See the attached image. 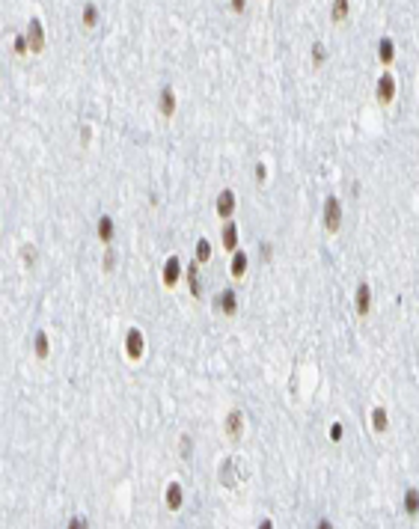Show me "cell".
I'll return each mask as SVG.
<instances>
[{"mask_svg":"<svg viewBox=\"0 0 419 529\" xmlns=\"http://www.w3.org/2000/svg\"><path fill=\"white\" fill-rule=\"evenodd\" d=\"M321 220H324V229L327 232H339V226H342V202H339V197L324 199Z\"/></svg>","mask_w":419,"mask_h":529,"instance_id":"cell-1","label":"cell"},{"mask_svg":"<svg viewBox=\"0 0 419 529\" xmlns=\"http://www.w3.org/2000/svg\"><path fill=\"white\" fill-rule=\"evenodd\" d=\"M375 96H378V101H381V104H389V101L395 99V77H392L389 71H384V74L378 77Z\"/></svg>","mask_w":419,"mask_h":529,"instance_id":"cell-2","label":"cell"},{"mask_svg":"<svg viewBox=\"0 0 419 529\" xmlns=\"http://www.w3.org/2000/svg\"><path fill=\"white\" fill-rule=\"evenodd\" d=\"M143 348H146L143 333L137 330V327H131L128 336H125V354H128L131 360H140V357H143Z\"/></svg>","mask_w":419,"mask_h":529,"instance_id":"cell-3","label":"cell"},{"mask_svg":"<svg viewBox=\"0 0 419 529\" xmlns=\"http://www.w3.org/2000/svg\"><path fill=\"white\" fill-rule=\"evenodd\" d=\"M27 42H30L33 54H39V51L45 48V30H42V21H39V18H30V24H27Z\"/></svg>","mask_w":419,"mask_h":529,"instance_id":"cell-4","label":"cell"},{"mask_svg":"<svg viewBox=\"0 0 419 529\" xmlns=\"http://www.w3.org/2000/svg\"><path fill=\"white\" fill-rule=\"evenodd\" d=\"M179 277H182V262H179V256H170V259H166V264H163V274H161L163 286H166V289H173V286L179 283Z\"/></svg>","mask_w":419,"mask_h":529,"instance_id":"cell-5","label":"cell"},{"mask_svg":"<svg viewBox=\"0 0 419 529\" xmlns=\"http://www.w3.org/2000/svg\"><path fill=\"white\" fill-rule=\"evenodd\" d=\"M354 306H357V315H369V309H372V289H369V283H360V286H357Z\"/></svg>","mask_w":419,"mask_h":529,"instance_id":"cell-6","label":"cell"},{"mask_svg":"<svg viewBox=\"0 0 419 529\" xmlns=\"http://www.w3.org/2000/svg\"><path fill=\"white\" fill-rule=\"evenodd\" d=\"M223 428H226V434H229L232 440H238V437H241V431H244V413H241V410H229Z\"/></svg>","mask_w":419,"mask_h":529,"instance_id":"cell-7","label":"cell"},{"mask_svg":"<svg viewBox=\"0 0 419 529\" xmlns=\"http://www.w3.org/2000/svg\"><path fill=\"white\" fill-rule=\"evenodd\" d=\"M241 482V476L235 473V458H226L223 464H220V485L223 488H235Z\"/></svg>","mask_w":419,"mask_h":529,"instance_id":"cell-8","label":"cell"},{"mask_svg":"<svg viewBox=\"0 0 419 529\" xmlns=\"http://www.w3.org/2000/svg\"><path fill=\"white\" fill-rule=\"evenodd\" d=\"M158 107H161L163 116H173V113H176L179 101H176V90H173V86H163L161 90V96H158Z\"/></svg>","mask_w":419,"mask_h":529,"instance_id":"cell-9","label":"cell"},{"mask_svg":"<svg viewBox=\"0 0 419 529\" xmlns=\"http://www.w3.org/2000/svg\"><path fill=\"white\" fill-rule=\"evenodd\" d=\"M214 208H217V214H220L223 220H229V217H232V211H235V194H232V191H220V194H217V205H214Z\"/></svg>","mask_w":419,"mask_h":529,"instance_id":"cell-10","label":"cell"},{"mask_svg":"<svg viewBox=\"0 0 419 529\" xmlns=\"http://www.w3.org/2000/svg\"><path fill=\"white\" fill-rule=\"evenodd\" d=\"M217 306H220L223 315H235L238 312V295H235V289H223L220 298H217Z\"/></svg>","mask_w":419,"mask_h":529,"instance_id":"cell-11","label":"cell"},{"mask_svg":"<svg viewBox=\"0 0 419 529\" xmlns=\"http://www.w3.org/2000/svg\"><path fill=\"white\" fill-rule=\"evenodd\" d=\"M163 499H166V508H170V511H179V508H182V499H185V494H182V485H179V482H170V485H166V494H163Z\"/></svg>","mask_w":419,"mask_h":529,"instance_id":"cell-12","label":"cell"},{"mask_svg":"<svg viewBox=\"0 0 419 529\" xmlns=\"http://www.w3.org/2000/svg\"><path fill=\"white\" fill-rule=\"evenodd\" d=\"M392 57H395V42H392L389 36H384V39L378 42V60H381L384 66H389V63H392Z\"/></svg>","mask_w":419,"mask_h":529,"instance_id":"cell-13","label":"cell"},{"mask_svg":"<svg viewBox=\"0 0 419 529\" xmlns=\"http://www.w3.org/2000/svg\"><path fill=\"white\" fill-rule=\"evenodd\" d=\"M96 232H98V241H101V244H107V247L113 244V220H110L107 214L98 217V229Z\"/></svg>","mask_w":419,"mask_h":529,"instance_id":"cell-14","label":"cell"},{"mask_svg":"<svg viewBox=\"0 0 419 529\" xmlns=\"http://www.w3.org/2000/svg\"><path fill=\"white\" fill-rule=\"evenodd\" d=\"M229 271H232V277H235V280H241V277L247 274V253H244V250L232 253V264H229Z\"/></svg>","mask_w":419,"mask_h":529,"instance_id":"cell-15","label":"cell"},{"mask_svg":"<svg viewBox=\"0 0 419 529\" xmlns=\"http://www.w3.org/2000/svg\"><path fill=\"white\" fill-rule=\"evenodd\" d=\"M223 247L229 253H238V229H235V223L223 226Z\"/></svg>","mask_w":419,"mask_h":529,"instance_id":"cell-16","label":"cell"},{"mask_svg":"<svg viewBox=\"0 0 419 529\" xmlns=\"http://www.w3.org/2000/svg\"><path fill=\"white\" fill-rule=\"evenodd\" d=\"M188 283H191V295L199 298V295H202V289H199V262L188 264Z\"/></svg>","mask_w":419,"mask_h":529,"instance_id":"cell-17","label":"cell"},{"mask_svg":"<svg viewBox=\"0 0 419 529\" xmlns=\"http://www.w3.org/2000/svg\"><path fill=\"white\" fill-rule=\"evenodd\" d=\"M404 511H407V514H416L419 511V491L416 488H407V491H404Z\"/></svg>","mask_w":419,"mask_h":529,"instance_id":"cell-18","label":"cell"},{"mask_svg":"<svg viewBox=\"0 0 419 529\" xmlns=\"http://www.w3.org/2000/svg\"><path fill=\"white\" fill-rule=\"evenodd\" d=\"M211 259V244H208V238H199L196 241V262H208Z\"/></svg>","mask_w":419,"mask_h":529,"instance_id":"cell-19","label":"cell"},{"mask_svg":"<svg viewBox=\"0 0 419 529\" xmlns=\"http://www.w3.org/2000/svg\"><path fill=\"white\" fill-rule=\"evenodd\" d=\"M33 351H36V357H39V360H45V357H48V336H45V333H36Z\"/></svg>","mask_w":419,"mask_h":529,"instance_id":"cell-20","label":"cell"},{"mask_svg":"<svg viewBox=\"0 0 419 529\" xmlns=\"http://www.w3.org/2000/svg\"><path fill=\"white\" fill-rule=\"evenodd\" d=\"M372 425H375V431H387V410L384 407L372 410Z\"/></svg>","mask_w":419,"mask_h":529,"instance_id":"cell-21","label":"cell"},{"mask_svg":"<svg viewBox=\"0 0 419 529\" xmlns=\"http://www.w3.org/2000/svg\"><path fill=\"white\" fill-rule=\"evenodd\" d=\"M80 21H83V27H96L98 24V6L96 3H90V6L83 9V18H80Z\"/></svg>","mask_w":419,"mask_h":529,"instance_id":"cell-22","label":"cell"},{"mask_svg":"<svg viewBox=\"0 0 419 529\" xmlns=\"http://www.w3.org/2000/svg\"><path fill=\"white\" fill-rule=\"evenodd\" d=\"M348 6H351L348 0H336V3H333V21H342V18L348 15Z\"/></svg>","mask_w":419,"mask_h":529,"instance_id":"cell-23","label":"cell"},{"mask_svg":"<svg viewBox=\"0 0 419 529\" xmlns=\"http://www.w3.org/2000/svg\"><path fill=\"white\" fill-rule=\"evenodd\" d=\"M324 60H327V48H324V42H315V45H312V63L321 66Z\"/></svg>","mask_w":419,"mask_h":529,"instance_id":"cell-24","label":"cell"},{"mask_svg":"<svg viewBox=\"0 0 419 529\" xmlns=\"http://www.w3.org/2000/svg\"><path fill=\"white\" fill-rule=\"evenodd\" d=\"M12 48H15V54H27V51H30L27 36H15V39H12Z\"/></svg>","mask_w":419,"mask_h":529,"instance_id":"cell-25","label":"cell"},{"mask_svg":"<svg viewBox=\"0 0 419 529\" xmlns=\"http://www.w3.org/2000/svg\"><path fill=\"white\" fill-rule=\"evenodd\" d=\"M113 264H116V253H113V247H107V253H104V271H113Z\"/></svg>","mask_w":419,"mask_h":529,"instance_id":"cell-26","label":"cell"},{"mask_svg":"<svg viewBox=\"0 0 419 529\" xmlns=\"http://www.w3.org/2000/svg\"><path fill=\"white\" fill-rule=\"evenodd\" d=\"M191 449H194V440L185 434V437H182V458H191Z\"/></svg>","mask_w":419,"mask_h":529,"instance_id":"cell-27","label":"cell"},{"mask_svg":"<svg viewBox=\"0 0 419 529\" xmlns=\"http://www.w3.org/2000/svg\"><path fill=\"white\" fill-rule=\"evenodd\" d=\"M330 440H342V425H339V422L330 425Z\"/></svg>","mask_w":419,"mask_h":529,"instance_id":"cell-28","label":"cell"},{"mask_svg":"<svg viewBox=\"0 0 419 529\" xmlns=\"http://www.w3.org/2000/svg\"><path fill=\"white\" fill-rule=\"evenodd\" d=\"M68 529H87V520H80V517H71V520H68Z\"/></svg>","mask_w":419,"mask_h":529,"instance_id":"cell-29","label":"cell"},{"mask_svg":"<svg viewBox=\"0 0 419 529\" xmlns=\"http://www.w3.org/2000/svg\"><path fill=\"white\" fill-rule=\"evenodd\" d=\"M268 179V169H265V164H256V182H265Z\"/></svg>","mask_w":419,"mask_h":529,"instance_id":"cell-30","label":"cell"},{"mask_svg":"<svg viewBox=\"0 0 419 529\" xmlns=\"http://www.w3.org/2000/svg\"><path fill=\"white\" fill-rule=\"evenodd\" d=\"M229 6H232V12H244V0H232Z\"/></svg>","mask_w":419,"mask_h":529,"instance_id":"cell-31","label":"cell"},{"mask_svg":"<svg viewBox=\"0 0 419 529\" xmlns=\"http://www.w3.org/2000/svg\"><path fill=\"white\" fill-rule=\"evenodd\" d=\"M24 264H33V247H24Z\"/></svg>","mask_w":419,"mask_h":529,"instance_id":"cell-32","label":"cell"},{"mask_svg":"<svg viewBox=\"0 0 419 529\" xmlns=\"http://www.w3.org/2000/svg\"><path fill=\"white\" fill-rule=\"evenodd\" d=\"M262 259H265V262L271 259V244H262Z\"/></svg>","mask_w":419,"mask_h":529,"instance_id":"cell-33","label":"cell"},{"mask_svg":"<svg viewBox=\"0 0 419 529\" xmlns=\"http://www.w3.org/2000/svg\"><path fill=\"white\" fill-rule=\"evenodd\" d=\"M259 529H274V520H262V523H259Z\"/></svg>","mask_w":419,"mask_h":529,"instance_id":"cell-34","label":"cell"},{"mask_svg":"<svg viewBox=\"0 0 419 529\" xmlns=\"http://www.w3.org/2000/svg\"><path fill=\"white\" fill-rule=\"evenodd\" d=\"M315 529H333V523H330V520H321V523H318Z\"/></svg>","mask_w":419,"mask_h":529,"instance_id":"cell-35","label":"cell"}]
</instances>
